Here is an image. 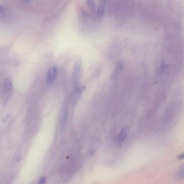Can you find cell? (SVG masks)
<instances>
[{
    "instance_id": "8fae6325",
    "label": "cell",
    "mask_w": 184,
    "mask_h": 184,
    "mask_svg": "<svg viewBox=\"0 0 184 184\" xmlns=\"http://www.w3.org/2000/svg\"><path fill=\"white\" fill-rule=\"evenodd\" d=\"M99 1L101 3V5H104L106 2V0H99Z\"/></svg>"
},
{
    "instance_id": "8992f818",
    "label": "cell",
    "mask_w": 184,
    "mask_h": 184,
    "mask_svg": "<svg viewBox=\"0 0 184 184\" xmlns=\"http://www.w3.org/2000/svg\"><path fill=\"white\" fill-rule=\"evenodd\" d=\"M87 4L91 10L94 11L95 9V4L94 0H86Z\"/></svg>"
},
{
    "instance_id": "6da1fadb",
    "label": "cell",
    "mask_w": 184,
    "mask_h": 184,
    "mask_svg": "<svg viewBox=\"0 0 184 184\" xmlns=\"http://www.w3.org/2000/svg\"><path fill=\"white\" fill-rule=\"evenodd\" d=\"M178 105L172 103L166 109L160 122V129L165 130L170 127L175 120L178 112Z\"/></svg>"
},
{
    "instance_id": "3957f363",
    "label": "cell",
    "mask_w": 184,
    "mask_h": 184,
    "mask_svg": "<svg viewBox=\"0 0 184 184\" xmlns=\"http://www.w3.org/2000/svg\"><path fill=\"white\" fill-rule=\"evenodd\" d=\"M130 131V128L128 126L125 127L121 130L118 136L117 139L118 145H121L125 141Z\"/></svg>"
},
{
    "instance_id": "277c9868",
    "label": "cell",
    "mask_w": 184,
    "mask_h": 184,
    "mask_svg": "<svg viewBox=\"0 0 184 184\" xmlns=\"http://www.w3.org/2000/svg\"><path fill=\"white\" fill-rule=\"evenodd\" d=\"M3 92L5 94L8 95L12 90V84L11 81L8 79H5L3 87Z\"/></svg>"
},
{
    "instance_id": "9c48e42d",
    "label": "cell",
    "mask_w": 184,
    "mask_h": 184,
    "mask_svg": "<svg viewBox=\"0 0 184 184\" xmlns=\"http://www.w3.org/2000/svg\"><path fill=\"white\" fill-rule=\"evenodd\" d=\"M46 178H45L44 176H43V177H41V179H40L39 180V183L40 184H44V183L45 181H46Z\"/></svg>"
},
{
    "instance_id": "7a4b0ae2",
    "label": "cell",
    "mask_w": 184,
    "mask_h": 184,
    "mask_svg": "<svg viewBox=\"0 0 184 184\" xmlns=\"http://www.w3.org/2000/svg\"><path fill=\"white\" fill-rule=\"evenodd\" d=\"M57 68L56 66H52L49 69L47 72L46 81L47 85H50L53 83L57 74Z\"/></svg>"
},
{
    "instance_id": "ba28073f",
    "label": "cell",
    "mask_w": 184,
    "mask_h": 184,
    "mask_svg": "<svg viewBox=\"0 0 184 184\" xmlns=\"http://www.w3.org/2000/svg\"><path fill=\"white\" fill-rule=\"evenodd\" d=\"M123 65L122 62H119L118 63L117 65H116V72H119L120 71H121L123 68Z\"/></svg>"
},
{
    "instance_id": "52a82bcc",
    "label": "cell",
    "mask_w": 184,
    "mask_h": 184,
    "mask_svg": "<svg viewBox=\"0 0 184 184\" xmlns=\"http://www.w3.org/2000/svg\"><path fill=\"white\" fill-rule=\"evenodd\" d=\"M105 8L103 5H101L99 7L98 10V13L99 16L102 17L104 14Z\"/></svg>"
},
{
    "instance_id": "5b68a950",
    "label": "cell",
    "mask_w": 184,
    "mask_h": 184,
    "mask_svg": "<svg viewBox=\"0 0 184 184\" xmlns=\"http://www.w3.org/2000/svg\"><path fill=\"white\" fill-rule=\"evenodd\" d=\"M176 178L178 179H182L184 178V165L180 167L176 174Z\"/></svg>"
},
{
    "instance_id": "30bf717a",
    "label": "cell",
    "mask_w": 184,
    "mask_h": 184,
    "mask_svg": "<svg viewBox=\"0 0 184 184\" xmlns=\"http://www.w3.org/2000/svg\"><path fill=\"white\" fill-rule=\"evenodd\" d=\"M178 159L179 160H182L184 158V153H182L179 155L178 156Z\"/></svg>"
}]
</instances>
